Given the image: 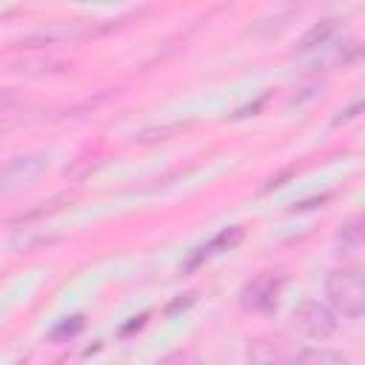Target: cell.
<instances>
[{
	"instance_id": "obj_5",
	"label": "cell",
	"mask_w": 365,
	"mask_h": 365,
	"mask_svg": "<svg viewBox=\"0 0 365 365\" xmlns=\"http://www.w3.org/2000/svg\"><path fill=\"white\" fill-rule=\"evenodd\" d=\"M86 34L88 31L80 23H48L43 29L31 31L26 37V43H71V40H80Z\"/></svg>"
},
{
	"instance_id": "obj_3",
	"label": "cell",
	"mask_w": 365,
	"mask_h": 365,
	"mask_svg": "<svg viewBox=\"0 0 365 365\" xmlns=\"http://www.w3.org/2000/svg\"><path fill=\"white\" fill-rule=\"evenodd\" d=\"M291 325L308 339H328L336 331V314L319 299H302L291 311Z\"/></svg>"
},
{
	"instance_id": "obj_10",
	"label": "cell",
	"mask_w": 365,
	"mask_h": 365,
	"mask_svg": "<svg viewBox=\"0 0 365 365\" xmlns=\"http://www.w3.org/2000/svg\"><path fill=\"white\" fill-rule=\"evenodd\" d=\"M362 242H365V234H362V220H351L345 222L339 231H336V251L345 254V257H354L362 251Z\"/></svg>"
},
{
	"instance_id": "obj_8",
	"label": "cell",
	"mask_w": 365,
	"mask_h": 365,
	"mask_svg": "<svg viewBox=\"0 0 365 365\" xmlns=\"http://www.w3.org/2000/svg\"><path fill=\"white\" fill-rule=\"evenodd\" d=\"M242 237H245V231L240 228V225H231V228H222L208 245H202L200 248V254L185 265V268H191V265H197L202 257H208V254H220V251H231V248H237L240 242H242Z\"/></svg>"
},
{
	"instance_id": "obj_6",
	"label": "cell",
	"mask_w": 365,
	"mask_h": 365,
	"mask_svg": "<svg viewBox=\"0 0 365 365\" xmlns=\"http://www.w3.org/2000/svg\"><path fill=\"white\" fill-rule=\"evenodd\" d=\"M291 365H351V359H348V354H342L336 348L308 345L291 356Z\"/></svg>"
},
{
	"instance_id": "obj_11",
	"label": "cell",
	"mask_w": 365,
	"mask_h": 365,
	"mask_svg": "<svg viewBox=\"0 0 365 365\" xmlns=\"http://www.w3.org/2000/svg\"><path fill=\"white\" fill-rule=\"evenodd\" d=\"M83 328V317H68L66 322H60L54 331H51V339H63V336H74L77 331Z\"/></svg>"
},
{
	"instance_id": "obj_12",
	"label": "cell",
	"mask_w": 365,
	"mask_h": 365,
	"mask_svg": "<svg viewBox=\"0 0 365 365\" xmlns=\"http://www.w3.org/2000/svg\"><path fill=\"white\" fill-rule=\"evenodd\" d=\"M14 100H17V94H14V91H0V111L11 108V106H14Z\"/></svg>"
},
{
	"instance_id": "obj_1",
	"label": "cell",
	"mask_w": 365,
	"mask_h": 365,
	"mask_svg": "<svg viewBox=\"0 0 365 365\" xmlns=\"http://www.w3.org/2000/svg\"><path fill=\"white\" fill-rule=\"evenodd\" d=\"M325 297L328 308L334 314H342L348 319H359L365 311V285H362V271L354 268H334L325 277Z\"/></svg>"
},
{
	"instance_id": "obj_2",
	"label": "cell",
	"mask_w": 365,
	"mask_h": 365,
	"mask_svg": "<svg viewBox=\"0 0 365 365\" xmlns=\"http://www.w3.org/2000/svg\"><path fill=\"white\" fill-rule=\"evenodd\" d=\"M48 163H51L48 151H26V154H14L6 163H0V197L40 177L48 168Z\"/></svg>"
},
{
	"instance_id": "obj_4",
	"label": "cell",
	"mask_w": 365,
	"mask_h": 365,
	"mask_svg": "<svg viewBox=\"0 0 365 365\" xmlns=\"http://www.w3.org/2000/svg\"><path fill=\"white\" fill-rule=\"evenodd\" d=\"M277 294H279V277L274 271H262L242 285L240 302L248 311H271L277 305Z\"/></svg>"
},
{
	"instance_id": "obj_9",
	"label": "cell",
	"mask_w": 365,
	"mask_h": 365,
	"mask_svg": "<svg viewBox=\"0 0 365 365\" xmlns=\"http://www.w3.org/2000/svg\"><path fill=\"white\" fill-rule=\"evenodd\" d=\"M248 362L251 365H291L285 351L271 339H254L248 348Z\"/></svg>"
},
{
	"instance_id": "obj_7",
	"label": "cell",
	"mask_w": 365,
	"mask_h": 365,
	"mask_svg": "<svg viewBox=\"0 0 365 365\" xmlns=\"http://www.w3.org/2000/svg\"><path fill=\"white\" fill-rule=\"evenodd\" d=\"M334 31H336V20L334 17H328V20H319V23H314L302 37H299V43H297V51H317V48H325L328 43H331V37H334Z\"/></svg>"
}]
</instances>
